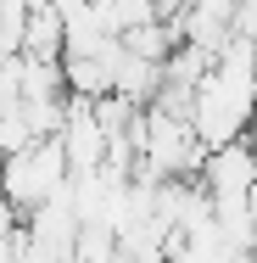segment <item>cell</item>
I'll list each match as a JSON object with an SVG mask.
<instances>
[{"label": "cell", "instance_id": "cell-1", "mask_svg": "<svg viewBox=\"0 0 257 263\" xmlns=\"http://www.w3.org/2000/svg\"><path fill=\"white\" fill-rule=\"evenodd\" d=\"M67 179V152H62V140H34V146H23V152H6L0 157V202H11V208L28 213L39 208V202H51L56 185Z\"/></svg>", "mask_w": 257, "mask_h": 263}]
</instances>
